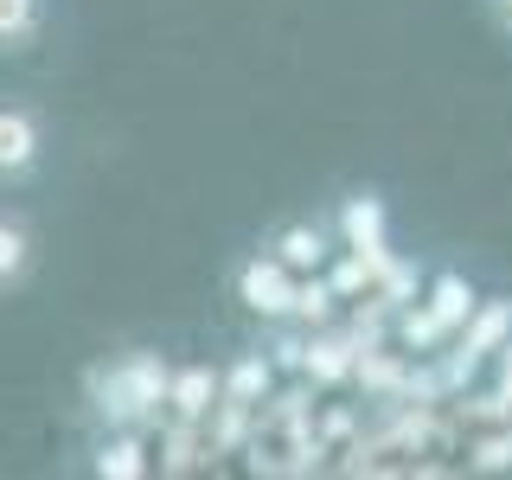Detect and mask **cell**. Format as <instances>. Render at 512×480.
Segmentation results:
<instances>
[{
  "mask_svg": "<svg viewBox=\"0 0 512 480\" xmlns=\"http://www.w3.org/2000/svg\"><path fill=\"white\" fill-rule=\"evenodd\" d=\"M167 384H173V359L135 346V352L90 365L84 397L103 429H154V423H167Z\"/></svg>",
  "mask_w": 512,
  "mask_h": 480,
  "instance_id": "obj_1",
  "label": "cell"
},
{
  "mask_svg": "<svg viewBox=\"0 0 512 480\" xmlns=\"http://www.w3.org/2000/svg\"><path fill=\"white\" fill-rule=\"evenodd\" d=\"M295 288H301V276H295V269H288L269 244L231 269V295H237V308H244L250 320H269V327L295 320Z\"/></svg>",
  "mask_w": 512,
  "mask_h": 480,
  "instance_id": "obj_2",
  "label": "cell"
},
{
  "mask_svg": "<svg viewBox=\"0 0 512 480\" xmlns=\"http://www.w3.org/2000/svg\"><path fill=\"white\" fill-rule=\"evenodd\" d=\"M512 340V295H480V308L468 314V327L455 333L442 352V372H448V384H461V378H474L487 359H500V346Z\"/></svg>",
  "mask_w": 512,
  "mask_h": 480,
  "instance_id": "obj_3",
  "label": "cell"
},
{
  "mask_svg": "<svg viewBox=\"0 0 512 480\" xmlns=\"http://www.w3.org/2000/svg\"><path fill=\"white\" fill-rule=\"evenodd\" d=\"M45 167V122L39 109L0 96V186H26Z\"/></svg>",
  "mask_w": 512,
  "mask_h": 480,
  "instance_id": "obj_4",
  "label": "cell"
},
{
  "mask_svg": "<svg viewBox=\"0 0 512 480\" xmlns=\"http://www.w3.org/2000/svg\"><path fill=\"white\" fill-rule=\"evenodd\" d=\"M359 359H365V333L352 327H308V352H301V378L314 384V391H333V384L359 378Z\"/></svg>",
  "mask_w": 512,
  "mask_h": 480,
  "instance_id": "obj_5",
  "label": "cell"
},
{
  "mask_svg": "<svg viewBox=\"0 0 512 480\" xmlns=\"http://www.w3.org/2000/svg\"><path fill=\"white\" fill-rule=\"evenodd\" d=\"M224 404V372L205 359L192 365H173V384H167V416L173 423H212Z\"/></svg>",
  "mask_w": 512,
  "mask_h": 480,
  "instance_id": "obj_6",
  "label": "cell"
},
{
  "mask_svg": "<svg viewBox=\"0 0 512 480\" xmlns=\"http://www.w3.org/2000/svg\"><path fill=\"white\" fill-rule=\"evenodd\" d=\"M333 218H288V224H276L269 231V250L282 256L295 276H314V269H327L333 263Z\"/></svg>",
  "mask_w": 512,
  "mask_h": 480,
  "instance_id": "obj_7",
  "label": "cell"
},
{
  "mask_svg": "<svg viewBox=\"0 0 512 480\" xmlns=\"http://www.w3.org/2000/svg\"><path fill=\"white\" fill-rule=\"evenodd\" d=\"M384 199L378 192H346L340 212H333V237H340L346 250H384Z\"/></svg>",
  "mask_w": 512,
  "mask_h": 480,
  "instance_id": "obj_8",
  "label": "cell"
},
{
  "mask_svg": "<svg viewBox=\"0 0 512 480\" xmlns=\"http://www.w3.org/2000/svg\"><path fill=\"white\" fill-rule=\"evenodd\" d=\"M90 474L96 480H141L148 474V429H109L90 448Z\"/></svg>",
  "mask_w": 512,
  "mask_h": 480,
  "instance_id": "obj_9",
  "label": "cell"
},
{
  "mask_svg": "<svg viewBox=\"0 0 512 480\" xmlns=\"http://www.w3.org/2000/svg\"><path fill=\"white\" fill-rule=\"evenodd\" d=\"M269 384H276V359H269V352H237V359L224 365V404L263 410L269 404Z\"/></svg>",
  "mask_w": 512,
  "mask_h": 480,
  "instance_id": "obj_10",
  "label": "cell"
},
{
  "mask_svg": "<svg viewBox=\"0 0 512 480\" xmlns=\"http://www.w3.org/2000/svg\"><path fill=\"white\" fill-rule=\"evenodd\" d=\"M32 263H39V237H32V224L20 212H0V295H13Z\"/></svg>",
  "mask_w": 512,
  "mask_h": 480,
  "instance_id": "obj_11",
  "label": "cell"
},
{
  "mask_svg": "<svg viewBox=\"0 0 512 480\" xmlns=\"http://www.w3.org/2000/svg\"><path fill=\"white\" fill-rule=\"evenodd\" d=\"M423 308L436 314L448 333H461V327H468V314L480 308V295H474V282L461 276V269H436V276H429V295H423Z\"/></svg>",
  "mask_w": 512,
  "mask_h": 480,
  "instance_id": "obj_12",
  "label": "cell"
},
{
  "mask_svg": "<svg viewBox=\"0 0 512 480\" xmlns=\"http://www.w3.org/2000/svg\"><path fill=\"white\" fill-rule=\"evenodd\" d=\"M45 32V0H0V58H26Z\"/></svg>",
  "mask_w": 512,
  "mask_h": 480,
  "instance_id": "obj_13",
  "label": "cell"
},
{
  "mask_svg": "<svg viewBox=\"0 0 512 480\" xmlns=\"http://www.w3.org/2000/svg\"><path fill=\"white\" fill-rule=\"evenodd\" d=\"M333 314H340V288L327 282V269L301 276V288H295V327H333Z\"/></svg>",
  "mask_w": 512,
  "mask_h": 480,
  "instance_id": "obj_14",
  "label": "cell"
},
{
  "mask_svg": "<svg viewBox=\"0 0 512 480\" xmlns=\"http://www.w3.org/2000/svg\"><path fill=\"white\" fill-rule=\"evenodd\" d=\"M468 468H480V474H493V468H512V429H506V436H493V442H480Z\"/></svg>",
  "mask_w": 512,
  "mask_h": 480,
  "instance_id": "obj_15",
  "label": "cell"
},
{
  "mask_svg": "<svg viewBox=\"0 0 512 480\" xmlns=\"http://www.w3.org/2000/svg\"><path fill=\"white\" fill-rule=\"evenodd\" d=\"M493 404L512 410V340L500 346V378H493Z\"/></svg>",
  "mask_w": 512,
  "mask_h": 480,
  "instance_id": "obj_16",
  "label": "cell"
},
{
  "mask_svg": "<svg viewBox=\"0 0 512 480\" xmlns=\"http://www.w3.org/2000/svg\"><path fill=\"white\" fill-rule=\"evenodd\" d=\"M487 13H493V26H500L506 39H512V0H487Z\"/></svg>",
  "mask_w": 512,
  "mask_h": 480,
  "instance_id": "obj_17",
  "label": "cell"
}]
</instances>
